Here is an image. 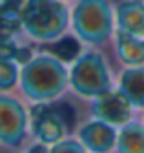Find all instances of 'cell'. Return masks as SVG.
<instances>
[{
    "instance_id": "6da1fadb",
    "label": "cell",
    "mask_w": 144,
    "mask_h": 153,
    "mask_svg": "<svg viewBox=\"0 0 144 153\" xmlns=\"http://www.w3.org/2000/svg\"><path fill=\"white\" fill-rule=\"evenodd\" d=\"M16 93L31 104H53L69 97V64L51 49H35L20 66Z\"/></svg>"
},
{
    "instance_id": "7a4b0ae2",
    "label": "cell",
    "mask_w": 144,
    "mask_h": 153,
    "mask_svg": "<svg viewBox=\"0 0 144 153\" xmlns=\"http://www.w3.org/2000/svg\"><path fill=\"white\" fill-rule=\"evenodd\" d=\"M68 64L69 97L82 106L117 86V66L108 49L80 48Z\"/></svg>"
},
{
    "instance_id": "3957f363",
    "label": "cell",
    "mask_w": 144,
    "mask_h": 153,
    "mask_svg": "<svg viewBox=\"0 0 144 153\" xmlns=\"http://www.w3.org/2000/svg\"><path fill=\"white\" fill-rule=\"evenodd\" d=\"M20 27L24 40L31 46H55L69 36V4L62 0H24Z\"/></svg>"
},
{
    "instance_id": "277c9868",
    "label": "cell",
    "mask_w": 144,
    "mask_h": 153,
    "mask_svg": "<svg viewBox=\"0 0 144 153\" xmlns=\"http://www.w3.org/2000/svg\"><path fill=\"white\" fill-rule=\"evenodd\" d=\"M115 24L111 0H75L69 7V35L80 48L110 49Z\"/></svg>"
},
{
    "instance_id": "5b68a950",
    "label": "cell",
    "mask_w": 144,
    "mask_h": 153,
    "mask_svg": "<svg viewBox=\"0 0 144 153\" xmlns=\"http://www.w3.org/2000/svg\"><path fill=\"white\" fill-rule=\"evenodd\" d=\"M31 140L29 104L16 91L0 93V149L16 153Z\"/></svg>"
},
{
    "instance_id": "8992f818",
    "label": "cell",
    "mask_w": 144,
    "mask_h": 153,
    "mask_svg": "<svg viewBox=\"0 0 144 153\" xmlns=\"http://www.w3.org/2000/svg\"><path fill=\"white\" fill-rule=\"evenodd\" d=\"M29 129L31 139L40 142L46 148L71 135L73 129L69 126L66 113L59 108V102L53 104H31L29 106Z\"/></svg>"
},
{
    "instance_id": "52a82bcc",
    "label": "cell",
    "mask_w": 144,
    "mask_h": 153,
    "mask_svg": "<svg viewBox=\"0 0 144 153\" xmlns=\"http://www.w3.org/2000/svg\"><path fill=\"white\" fill-rule=\"evenodd\" d=\"M86 117L99 119L106 124H110L113 128H122L124 124H128L131 119L137 117V111L128 100V97L115 86L108 93L100 95V97L93 99L91 102L86 104Z\"/></svg>"
},
{
    "instance_id": "ba28073f",
    "label": "cell",
    "mask_w": 144,
    "mask_h": 153,
    "mask_svg": "<svg viewBox=\"0 0 144 153\" xmlns=\"http://www.w3.org/2000/svg\"><path fill=\"white\" fill-rule=\"evenodd\" d=\"M117 128L106 124L99 119L86 117L77 124L73 135L82 142L88 153H115Z\"/></svg>"
},
{
    "instance_id": "9c48e42d",
    "label": "cell",
    "mask_w": 144,
    "mask_h": 153,
    "mask_svg": "<svg viewBox=\"0 0 144 153\" xmlns=\"http://www.w3.org/2000/svg\"><path fill=\"white\" fill-rule=\"evenodd\" d=\"M108 51H110L117 69L144 66V38H137L117 29Z\"/></svg>"
},
{
    "instance_id": "30bf717a",
    "label": "cell",
    "mask_w": 144,
    "mask_h": 153,
    "mask_svg": "<svg viewBox=\"0 0 144 153\" xmlns=\"http://www.w3.org/2000/svg\"><path fill=\"white\" fill-rule=\"evenodd\" d=\"M115 24L119 31L144 38V0H120L115 4Z\"/></svg>"
},
{
    "instance_id": "8fae6325",
    "label": "cell",
    "mask_w": 144,
    "mask_h": 153,
    "mask_svg": "<svg viewBox=\"0 0 144 153\" xmlns=\"http://www.w3.org/2000/svg\"><path fill=\"white\" fill-rule=\"evenodd\" d=\"M117 88L128 97L139 115L144 109V66L117 69Z\"/></svg>"
},
{
    "instance_id": "7c38bea8",
    "label": "cell",
    "mask_w": 144,
    "mask_h": 153,
    "mask_svg": "<svg viewBox=\"0 0 144 153\" xmlns=\"http://www.w3.org/2000/svg\"><path fill=\"white\" fill-rule=\"evenodd\" d=\"M115 153H144V124L139 115L119 128Z\"/></svg>"
},
{
    "instance_id": "4fadbf2b",
    "label": "cell",
    "mask_w": 144,
    "mask_h": 153,
    "mask_svg": "<svg viewBox=\"0 0 144 153\" xmlns=\"http://www.w3.org/2000/svg\"><path fill=\"white\" fill-rule=\"evenodd\" d=\"M20 76V64L13 59H0V93L16 91Z\"/></svg>"
},
{
    "instance_id": "5bb4252c",
    "label": "cell",
    "mask_w": 144,
    "mask_h": 153,
    "mask_svg": "<svg viewBox=\"0 0 144 153\" xmlns=\"http://www.w3.org/2000/svg\"><path fill=\"white\" fill-rule=\"evenodd\" d=\"M48 153H88V149L82 146V142L73 135V133H71V135L64 137L62 140L49 146Z\"/></svg>"
},
{
    "instance_id": "9a60e30c",
    "label": "cell",
    "mask_w": 144,
    "mask_h": 153,
    "mask_svg": "<svg viewBox=\"0 0 144 153\" xmlns=\"http://www.w3.org/2000/svg\"><path fill=\"white\" fill-rule=\"evenodd\" d=\"M16 153H48V148L44 146V144H40V142H35V140H31L26 148H22V149H19Z\"/></svg>"
},
{
    "instance_id": "2e32d148",
    "label": "cell",
    "mask_w": 144,
    "mask_h": 153,
    "mask_svg": "<svg viewBox=\"0 0 144 153\" xmlns=\"http://www.w3.org/2000/svg\"><path fill=\"white\" fill-rule=\"evenodd\" d=\"M139 119H140V120H142V124H144V109L139 113Z\"/></svg>"
},
{
    "instance_id": "e0dca14e",
    "label": "cell",
    "mask_w": 144,
    "mask_h": 153,
    "mask_svg": "<svg viewBox=\"0 0 144 153\" xmlns=\"http://www.w3.org/2000/svg\"><path fill=\"white\" fill-rule=\"evenodd\" d=\"M62 2H66V4H73L75 0H62Z\"/></svg>"
},
{
    "instance_id": "ac0fdd59",
    "label": "cell",
    "mask_w": 144,
    "mask_h": 153,
    "mask_svg": "<svg viewBox=\"0 0 144 153\" xmlns=\"http://www.w3.org/2000/svg\"><path fill=\"white\" fill-rule=\"evenodd\" d=\"M0 153H4V151H2V149H0Z\"/></svg>"
},
{
    "instance_id": "d6986e66",
    "label": "cell",
    "mask_w": 144,
    "mask_h": 153,
    "mask_svg": "<svg viewBox=\"0 0 144 153\" xmlns=\"http://www.w3.org/2000/svg\"><path fill=\"white\" fill-rule=\"evenodd\" d=\"M0 2H4V0H0Z\"/></svg>"
}]
</instances>
